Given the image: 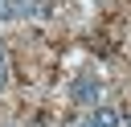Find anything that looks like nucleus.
<instances>
[{
	"label": "nucleus",
	"instance_id": "f257e3e1",
	"mask_svg": "<svg viewBox=\"0 0 131 127\" xmlns=\"http://www.w3.org/2000/svg\"><path fill=\"white\" fill-rule=\"evenodd\" d=\"M82 127H123V119H119V111H111V107H98Z\"/></svg>",
	"mask_w": 131,
	"mask_h": 127
},
{
	"label": "nucleus",
	"instance_id": "f03ea898",
	"mask_svg": "<svg viewBox=\"0 0 131 127\" xmlns=\"http://www.w3.org/2000/svg\"><path fill=\"white\" fill-rule=\"evenodd\" d=\"M74 94H78V102H90V98H94V82H78Z\"/></svg>",
	"mask_w": 131,
	"mask_h": 127
},
{
	"label": "nucleus",
	"instance_id": "7ed1b4c3",
	"mask_svg": "<svg viewBox=\"0 0 131 127\" xmlns=\"http://www.w3.org/2000/svg\"><path fill=\"white\" fill-rule=\"evenodd\" d=\"M4 82H8V66H4V53H0V90H4Z\"/></svg>",
	"mask_w": 131,
	"mask_h": 127
},
{
	"label": "nucleus",
	"instance_id": "20e7f679",
	"mask_svg": "<svg viewBox=\"0 0 131 127\" xmlns=\"http://www.w3.org/2000/svg\"><path fill=\"white\" fill-rule=\"evenodd\" d=\"M8 16H12V4H8V0H0V20H8Z\"/></svg>",
	"mask_w": 131,
	"mask_h": 127
}]
</instances>
